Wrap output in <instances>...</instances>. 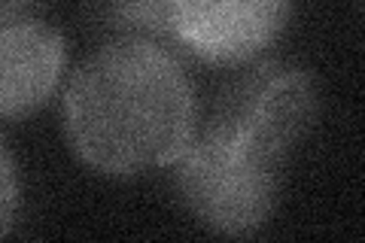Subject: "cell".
I'll list each match as a JSON object with an SVG mask.
<instances>
[{"instance_id": "1", "label": "cell", "mask_w": 365, "mask_h": 243, "mask_svg": "<svg viewBox=\"0 0 365 243\" xmlns=\"http://www.w3.org/2000/svg\"><path fill=\"white\" fill-rule=\"evenodd\" d=\"M67 143L104 177H140L180 158L198 103L180 55L150 40H110L73 71L61 100Z\"/></svg>"}, {"instance_id": "2", "label": "cell", "mask_w": 365, "mask_h": 243, "mask_svg": "<svg viewBox=\"0 0 365 243\" xmlns=\"http://www.w3.org/2000/svg\"><path fill=\"white\" fill-rule=\"evenodd\" d=\"M174 167L182 207L213 234L250 237L277 210L283 155L225 125L207 122L195 131Z\"/></svg>"}, {"instance_id": "3", "label": "cell", "mask_w": 365, "mask_h": 243, "mask_svg": "<svg viewBox=\"0 0 365 243\" xmlns=\"http://www.w3.org/2000/svg\"><path fill=\"white\" fill-rule=\"evenodd\" d=\"M319 119V86L295 61H256L222 88L213 119L287 158Z\"/></svg>"}, {"instance_id": "4", "label": "cell", "mask_w": 365, "mask_h": 243, "mask_svg": "<svg viewBox=\"0 0 365 243\" xmlns=\"http://www.w3.org/2000/svg\"><path fill=\"white\" fill-rule=\"evenodd\" d=\"M295 0H177V49L220 67H241L271 49L292 19Z\"/></svg>"}, {"instance_id": "5", "label": "cell", "mask_w": 365, "mask_h": 243, "mask_svg": "<svg viewBox=\"0 0 365 243\" xmlns=\"http://www.w3.org/2000/svg\"><path fill=\"white\" fill-rule=\"evenodd\" d=\"M67 67L58 28L34 16L0 19V119H25L49 103Z\"/></svg>"}, {"instance_id": "6", "label": "cell", "mask_w": 365, "mask_h": 243, "mask_svg": "<svg viewBox=\"0 0 365 243\" xmlns=\"http://www.w3.org/2000/svg\"><path fill=\"white\" fill-rule=\"evenodd\" d=\"M174 4L177 0H88V19L110 40H150L177 49Z\"/></svg>"}, {"instance_id": "7", "label": "cell", "mask_w": 365, "mask_h": 243, "mask_svg": "<svg viewBox=\"0 0 365 243\" xmlns=\"http://www.w3.org/2000/svg\"><path fill=\"white\" fill-rule=\"evenodd\" d=\"M19 213V170L6 143L0 140V237L9 231Z\"/></svg>"}, {"instance_id": "8", "label": "cell", "mask_w": 365, "mask_h": 243, "mask_svg": "<svg viewBox=\"0 0 365 243\" xmlns=\"http://www.w3.org/2000/svg\"><path fill=\"white\" fill-rule=\"evenodd\" d=\"M37 4V0H0V19L9 16H28V9Z\"/></svg>"}]
</instances>
